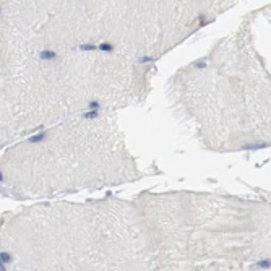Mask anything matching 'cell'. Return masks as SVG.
Wrapping results in <instances>:
<instances>
[{
	"label": "cell",
	"mask_w": 271,
	"mask_h": 271,
	"mask_svg": "<svg viewBox=\"0 0 271 271\" xmlns=\"http://www.w3.org/2000/svg\"><path fill=\"white\" fill-rule=\"evenodd\" d=\"M99 49H102V50H112V46H109V44H101V46H99Z\"/></svg>",
	"instance_id": "cell-1"
}]
</instances>
